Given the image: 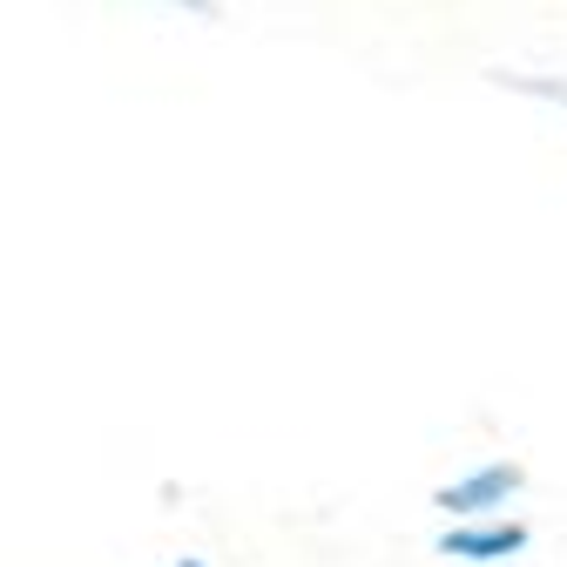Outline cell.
I'll return each mask as SVG.
<instances>
[{"mask_svg": "<svg viewBox=\"0 0 567 567\" xmlns=\"http://www.w3.org/2000/svg\"><path fill=\"white\" fill-rule=\"evenodd\" d=\"M486 82H493V89H507V95H534V102H560V109H567V82H554V75H520V68H486Z\"/></svg>", "mask_w": 567, "mask_h": 567, "instance_id": "cell-3", "label": "cell"}, {"mask_svg": "<svg viewBox=\"0 0 567 567\" xmlns=\"http://www.w3.org/2000/svg\"><path fill=\"white\" fill-rule=\"evenodd\" d=\"M169 8H183L196 21H224V0H169Z\"/></svg>", "mask_w": 567, "mask_h": 567, "instance_id": "cell-4", "label": "cell"}, {"mask_svg": "<svg viewBox=\"0 0 567 567\" xmlns=\"http://www.w3.org/2000/svg\"><path fill=\"white\" fill-rule=\"evenodd\" d=\"M176 567H209V560H189V554H183V560H176Z\"/></svg>", "mask_w": 567, "mask_h": 567, "instance_id": "cell-5", "label": "cell"}, {"mask_svg": "<svg viewBox=\"0 0 567 567\" xmlns=\"http://www.w3.org/2000/svg\"><path fill=\"white\" fill-rule=\"evenodd\" d=\"M527 527L520 520H480V527H446L440 534V554L446 560H460V567H493V560H514V554H527Z\"/></svg>", "mask_w": 567, "mask_h": 567, "instance_id": "cell-2", "label": "cell"}, {"mask_svg": "<svg viewBox=\"0 0 567 567\" xmlns=\"http://www.w3.org/2000/svg\"><path fill=\"white\" fill-rule=\"evenodd\" d=\"M520 486H527V466H520V460H493V466H480V473H466V480L440 486V493H433V507H440V514H453V520H473V514L507 507Z\"/></svg>", "mask_w": 567, "mask_h": 567, "instance_id": "cell-1", "label": "cell"}]
</instances>
